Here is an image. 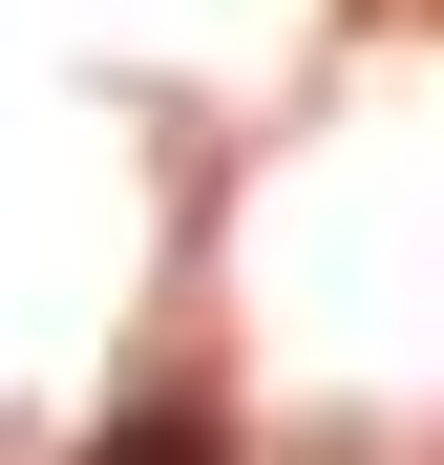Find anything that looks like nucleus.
<instances>
[{"label": "nucleus", "instance_id": "obj_1", "mask_svg": "<svg viewBox=\"0 0 444 465\" xmlns=\"http://www.w3.org/2000/svg\"><path fill=\"white\" fill-rule=\"evenodd\" d=\"M85 465H233V444H212V402H127V423H106Z\"/></svg>", "mask_w": 444, "mask_h": 465}]
</instances>
